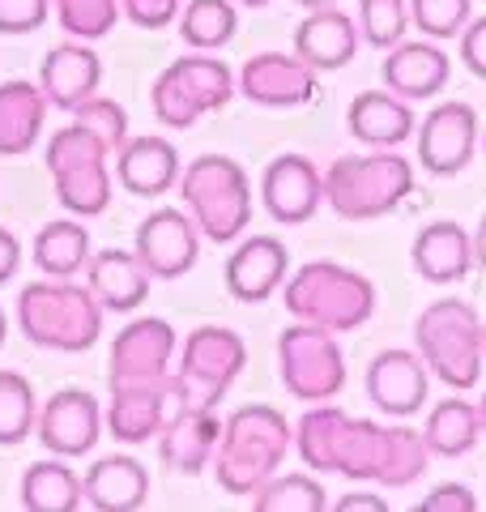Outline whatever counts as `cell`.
I'll list each match as a JSON object with an SVG mask.
<instances>
[{
    "label": "cell",
    "mask_w": 486,
    "mask_h": 512,
    "mask_svg": "<svg viewBox=\"0 0 486 512\" xmlns=\"http://www.w3.org/2000/svg\"><path fill=\"white\" fill-rule=\"evenodd\" d=\"M414 192V163L405 154H346L324 171V205L346 222H376Z\"/></svg>",
    "instance_id": "8992f818"
},
{
    "label": "cell",
    "mask_w": 486,
    "mask_h": 512,
    "mask_svg": "<svg viewBox=\"0 0 486 512\" xmlns=\"http://www.w3.org/2000/svg\"><path fill=\"white\" fill-rule=\"evenodd\" d=\"M414 350L423 355L427 372L452 393H469L482 384L486 342H482V316L465 299H435L414 320Z\"/></svg>",
    "instance_id": "277c9868"
},
{
    "label": "cell",
    "mask_w": 486,
    "mask_h": 512,
    "mask_svg": "<svg viewBox=\"0 0 486 512\" xmlns=\"http://www.w3.org/2000/svg\"><path fill=\"white\" fill-rule=\"evenodd\" d=\"M81 491L94 512H137L150 500V470L133 457H103L81 474Z\"/></svg>",
    "instance_id": "f1b7e54d"
},
{
    "label": "cell",
    "mask_w": 486,
    "mask_h": 512,
    "mask_svg": "<svg viewBox=\"0 0 486 512\" xmlns=\"http://www.w3.org/2000/svg\"><path fill=\"white\" fill-rule=\"evenodd\" d=\"M278 376L286 393L307 406L333 402L346 389V355L337 346V333L307 325V320L286 325L278 338Z\"/></svg>",
    "instance_id": "8fae6325"
},
{
    "label": "cell",
    "mask_w": 486,
    "mask_h": 512,
    "mask_svg": "<svg viewBox=\"0 0 486 512\" xmlns=\"http://www.w3.org/2000/svg\"><path fill=\"white\" fill-rule=\"evenodd\" d=\"M175 359V329L158 316H141L124 325L111 342L107 359V384H145V380H167Z\"/></svg>",
    "instance_id": "9a60e30c"
},
{
    "label": "cell",
    "mask_w": 486,
    "mask_h": 512,
    "mask_svg": "<svg viewBox=\"0 0 486 512\" xmlns=\"http://www.w3.org/2000/svg\"><path fill=\"white\" fill-rule=\"evenodd\" d=\"M380 77H384V90H393L410 103H427L448 86L452 60L440 47V39H427V35L423 39H401L397 47L384 52Z\"/></svg>",
    "instance_id": "ffe728a7"
},
{
    "label": "cell",
    "mask_w": 486,
    "mask_h": 512,
    "mask_svg": "<svg viewBox=\"0 0 486 512\" xmlns=\"http://www.w3.org/2000/svg\"><path fill=\"white\" fill-rule=\"evenodd\" d=\"M359 22L342 13L337 5L329 9H312L307 18L295 26V56L307 60L316 73H337L359 56Z\"/></svg>",
    "instance_id": "d4e9b609"
},
{
    "label": "cell",
    "mask_w": 486,
    "mask_h": 512,
    "mask_svg": "<svg viewBox=\"0 0 486 512\" xmlns=\"http://www.w3.org/2000/svg\"><path fill=\"white\" fill-rule=\"evenodd\" d=\"M73 120L86 124L90 133H99L111 150H120L124 141H128V116H124V107L116 99H103V94H94V99L81 103L73 111Z\"/></svg>",
    "instance_id": "ab89813d"
},
{
    "label": "cell",
    "mask_w": 486,
    "mask_h": 512,
    "mask_svg": "<svg viewBox=\"0 0 486 512\" xmlns=\"http://www.w3.org/2000/svg\"><path fill=\"white\" fill-rule=\"evenodd\" d=\"M290 278V252L278 235H252L226 256V291L239 303H265Z\"/></svg>",
    "instance_id": "44dd1931"
},
{
    "label": "cell",
    "mask_w": 486,
    "mask_h": 512,
    "mask_svg": "<svg viewBox=\"0 0 486 512\" xmlns=\"http://www.w3.org/2000/svg\"><path fill=\"white\" fill-rule=\"evenodd\" d=\"M418 163L427 175H457L469 167V158L482 146V124L478 111L469 103H440L435 111H427L423 124H418Z\"/></svg>",
    "instance_id": "7c38bea8"
},
{
    "label": "cell",
    "mask_w": 486,
    "mask_h": 512,
    "mask_svg": "<svg viewBox=\"0 0 486 512\" xmlns=\"http://www.w3.org/2000/svg\"><path fill=\"white\" fill-rule=\"evenodd\" d=\"M295 448L307 470L342 474L350 483H376L388 491L414 487L431 466V448L423 431L354 419V414L329 402H316L299 419Z\"/></svg>",
    "instance_id": "6da1fadb"
},
{
    "label": "cell",
    "mask_w": 486,
    "mask_h": 512,
    "mask_svg": "<svg viewBox=\"0 0 486 512\" xmlns=\"http://www.w3.org/2000/svg\"><path fill=\"white\" fill-rule=\"evenodd\" d=\"M107 431L120 444H145L167 427L171 414H180L175 380H145V384H107Z\"/></svg>",
    "instance_id": "5bb4252c"
},
{
    "label": "cell",
    "mask_w": 486,
    "mask_h": 512,
    "mask_svg": "<svg viewBox=\"0 0 486 512\" xmlns=\"http://www.w3.org/2000/svg\"><path fill=\"white\" fill-rule=\"evenodd\" d=\"M235 5H243V9H265L269 0H235Z\"/></svg>",
    "instance_id": "681fc988"
},
{
    "label": "cell",
    "mask_w": 486,
    "mask_h": 512,
    "mask_svg": "<svg viewBox=\"0 0 486 512\" xmlns=\"http://www.w3.org/2000/svg\"><path fill=\"white\" fill-rule=\"evenodd\" d=\"M359 35L367 47H376V52H388V47H397L405 39V30H410V0H359Z\"/></svg>",
    "instance_id": "8d00e7d4"
},
{
    "label": "cell",
    "mask_w": 486,
    "mask_h": 512,
    "mask_svg": "<svg viewBox=\"0 0 486 512\" xmlns=\"http://www.w3.org/2000/svg\"><path fill=\"white\" fill-rule=\"evenodd\" d=\"M367 397L388 419H414L431 397V372L418 350H380L367 367Z\"/></svg>",
    "instance_id": "e0dca14e"
},
{
    "label": "cell",
    "mask_w": 486,
    "mask_h": 512,
    "mask_svg": "<svg viewBox=\"0 0 486 512\" xmlns=\"http://www.w3.org/2000/svg\"><path fill=\"white\" fill-rule=\"evenodd\" d=\"M18 269H22V239L9 227H0V286L18 278Z\"/></svg>",
    "instance_id": "f6af8a7d"
},
{
    "label": "cell",
    "mask_w": 486,
    "mask_h": 512,
    "mask_svg": "<svg viewBox=\"0 0 486 512\" xmlns=\"http://www.w3.org/2000/svg\"><path fill=\"white\" fill-rule=\"evenodd\" d=\"M158 453L167 461V470L175 474H201L214 466L218 440H222V419L214 410L184 406L180 414H171L167 427L158 431Z\"/></svg>",
    "instance_id": "484cf974"
},
{
    "label": "cell",
    "mask_w": 486,
    "mask_h": 512,
    "mask_svg": "<svg viewBox=\"0 0 486 512\" xmlns=\"http://www.w3.org/2000/svg\"><path fill=\"white\" fill-rule=\"evenodd\" d=\"M239 94L256 107H303L316 99V69L307 60H299L295 52H261L252 60H243V69L235 73Z\"/></svg>",
    "instance_id": "2e32d148"
},
{
    "label": "cell",
    "mask_w": 486,
    "mask_h": 512,
    "mask_svg": "<svg viewBox=\"0 0 486 512\" xmlns=\"http://www.w3.org/2000/svg\"><path fill=\"white\" fill-rule=\"evenodd\" d=\"M474 508H478V495L461 483H440L418 504V512H474Z\"/></svg>",
    "instance_id": "ee69618b"
},
{
    "label": "cell",
    "mask_w": 486,
    "mask_h": 512,
    "mask_svg": "<svg viewBox=\"0 0 486 512\" xmlns=\"http://www.w3.org/2000/svg\"><path fill=\"white\" fill-rule=\"evenodd\" d=\"M99 82H103V60L86 39L52 47L39 64V90L60 111H77L86 99H94Z\"/></svg>",
    "instance_id": "7402d4cb"
},
{
    "label": "cell",
    "mask_w": 486,
    "mask_h": 512,
    "mask_svg": "<svg viewBox=\"0 0 486 512\" xmlns=\"http://www.w3.org/2000/svg\"><path fill=\"white\" fill-rule=\"evenodd\" d=\"M478 410H482V431H486V393H482V402H478Z\"/></svg>",
    "instance_id": "816d5d0a"
},
{
    "label": "cell",
    "mask_w": 486,
    "mask_h": 512,
    "mask_svg": "<svg viewBox=\"0 0 486 512\" xmlns=\"http://www.w3.org/2000/svg\"><path fill=\"white\" fill-rule=\"evenodd\" d=\"M474 261L486 269V214L478 218V231H474Z\"/></svg>",
    "instance_id": "7dc6e473"
},
{
    "label": "cell",
    "mask_w": 486,
    "mask_h": 512,
    "mask_svg": "<svg viewBox=\"0 0 486 512\" xmlns=\"http://www.w3.org/2000/svg\"><path fill=\"white\" fill-rule=\"evenodd\" d=\"M410 261H414V274L431 282V286H457L469 278L474 269V235H469L461 222H427L423 231L414 235V248H410Z\"/></svg>",
    "instance_id": "cb8c5ba5"
},
{
    "label": "cell",
    "mask_w": 486,
    "mask_h": 512,
    "mask_svg": "<svg viewBox=\"0 0 486 512\" xmlns=\"http://www.w3.org/2000/svg\"><path fill=\"white\" fill-rule=\"evenodd\" d=\"M346 128L367 150H397L418 133V116L410 99H401L393 90H363L346 107Z\"/></svg>",
    "instance_id": "603a6c76"
},
{
    "label": "cell",
    "mask_w": 486,
    "mask_h": 512,
    "mask_svg": "<svg viewBox=\"0 0 486 512\" xmlns=\"http://www.w3.org/2000/svg\"><path fill=\"white\" fill-rule=\"evenodd\" d=\"M120 9L141 30H162L167 22L180 18V0H120Z\"/></svg>",
    "instance_id": "b9f144b4"
},
{
    "label": "cell",
    "mask_w": 486,
    "mask_h": 512,
    "mask_svg": "<svg viewBox=\"0 0 486 512\" xmlns=\"http://www.w3.org/2000/svg\"><path fill=\"white\" fill-rule=\"evenodd\" d=\"M116 154H120V163H116L120 184L133 192V197H162V192L175 188L184 175L180 150H175L167 137H150V133L128 137Z\"/></svg>",
    "instance_id": "4316f807"
},
{
    "label": "cell",
    "mask_w": 486,
    "mask_h": 512,
    "mask_svg": "<svg viewBox=\"0 0 486 512\" xmlns=\"http://www.w3.org/2000/svg\"><path fill=\"white\" fill-rule=\"evenodd\" d=\"M133 252L141 256V265L150 269L154 278L175 282L197 265L201 231H197V222H192V214H184V210H154L137 227V248Z\"/></svg>",
    "instance_id": "d6986e66"
},
{
    "label": "cell",
    "mask_w": 486,
    "mask_h": 512,
    "mask_svg": "<svg viewBox=\"0 0 486 512\" xmlns=\"http://www.w3.org/2000/svg\"><path fill=\"white\" fill-rule=\"evenodd\" d=\"M239 35L235 0H192L180 13V39L192 52H222Z\"/></svg>",
    "instance_id": "836d02e7"
},
{
    "label": "cell",
    "mask_w": 486,
    "mask_h": 512,
    "mask_svg": "<svg viewBox=\"0 0 486 512\" xmlns=\"http://www.w3.org/2000/svg\"><path fill=\"white\" fill-rule=\"evenodd\" d=\"M107 154H116L99 133H90L86 124H69L47 141V171L56 184V201L64 214L73 218H99L111 205V171Z\"/></svg>",
    "instance_id": "ba28073f"
},
{
    "label": "cell",
    "mask_w": 486,
    "mask_h": 512,
    "mask_svg": "<svg viewBox=\"0 0 486 512\" xmlns=\"http://www.w3.org/2000/svg\"><path fill=\"white\" fill-rule=\"evenodd\" d=\"M47 94L39 90V82H5L0 86V158H18L30 154V146L43 133L47 120Z\"/></svg>",
    "instance_id": "f546056e"
},
{
    "label": "cell",
    "mask_w": 486,
    "mask_h": 512,
    "mask_svg": "<svg viewBox=\"0 0 486 512\" xmlns=\"http://www.w3.org/2000/svg\"><path fill=\"white\" fill-rule=\"evenodd\" d=\"M261 201L273 222H286V227L312 222L324 205V175L312 158L278 154L261 175Z\"/></svg>",
    "instance_id": "ac0fdd59"
},
{
    "label": "cell",
    "mask_w": 486,
    "mask_h": 512,
    "mask_svg": "<svg viewBox=\"0 0 486 512\" xmlns=\"http://www.w3.org/2000/svg\"><path fill=\"white\" fill-rule=\"evenodd\" d=\"M39 427L35 389L22 372H0V448L22 444Z\"/></svg>",
    "instance_id": "d590c367"
},
{
    "label": "cell",
    "mask_w": 486,
    "mask_h": 512,
    "mask_svg": "<svg viewBox=\"0 0 486 512\" xmlns=\"http://www.w3.org/2000/svg\"><path fill=\"white\" fill-rule=\"evenodd\" d=\"M52 13V0H0V35H35Z\"/></svg>",
    "instance_id": "60d3db41"
},
{
    "label": "cell",
    "mask_w": 486,
    "mask_h": 512,
    "mask_svg": "<svg viewBox=\"0 0 486 512\" xmlns=\"http://www.w3.org/2000/svg\"><path fill=\"white\" fill-rule=\"evenodd\" d=\"M295 444V427L286 423L282 410L273 406H239L231 419L222 423V440L214 453V478L226 495H256Z\"/></svg>",
    "instance_id": "3957f363"
},
{
    "label": "cell",
    "mask_w": 486,
    "mask_h": 512,
    "mask_svg": "<svg viewBox=\"0 0 486 512\" xmlns=\"http://www.w3.org/2000/svg\"><path fill=\"white\" fill-rule=\"evenodd\" d=\"M90 269V291L99 295V303L107 312H137L145 299H150V282L154 274L141 265L137 252H124V248H103L94 261L86 265Z\"/></svg>",
    "instance_id": "83f0119b"
},
{
    "label": "cell",
    "mask_w": 486,
    "mask_h": 512,
    "mask_svg": "<svg viewBox=\"0 0 486 512\" xmlns=\"http://www.w3.org/2000/svg\"><path fill=\"white\" fill-rule=\"evenodd\" d=\"M107 308L73 278H43L18 291V329L30 346L56 355H86L103 333Z\"/></svg>",
    "instance_id": "7a4b0ae2"
},
{
    "label": "cell",
    "mask_w": 486,
    "mask_h": 512,
    "mask_svg": "<svg viewBox=\"0 0 486 512\" xmlns=\"http://www.w3.org/2000/svg\"><path fill=\"white\" fill-rule=\"evenodd\" d=\"M482 342H486V320H482Z\"/></svg>",
    "instance_id": "db71d44e"
},
{
    "label": "cell",
    "mask_w": 486,
    "mask_h": 512,
    "mask_svg": "<svg viewBox=\"0 0 486 512\" xmlns=\"http://www.w3.org/2000/svg\"><path fill=\"white\" fill-rule=\"evenodd\" d=\"M243 367H248V346H243L235 329H222V325L192 329L184 342V355L171 372L180 406L218 410V402L231 393V384L243 376Z\"/></svg>",
    "instance_id": "30bf717a"
},
{
    "label": "cell",
    "mask_w": 486,
    "mask_h": 512,
    "mask_svg": "<svg viewBox=\"0 0 486 512\" xmlns=\"http://www.w3.org/2000/svg\"><path fill=\"white\" fill-rule=\"evenodd\" d=\"M457 52H461V64H465V69L474 73L478 82H486V18H474V22L461 30Z\"/></svg>",
    "instance_id": "7bdbcfd3"
},
{
    "label": "cell",
    "mask_w": 486,
    "mask_h": 512,
    "mask_svg": "<svg viewBox=\"0 0 486 512\" xmlns=\"http://www.w3.org/2000/svg\"><path fill=\"white\" fill-rule=\"evenodd\" d=\"M235 90L239 82H235L231 64L209 52H192V56L171 60L158 73V82L150 90V107L167 128H192L201 116L222 111L235 99Z\"/></svg>",
    "instance_id": "9c48e42d"
},
{
    "label": "cell",
    "mask_w": 486,
    "mask_h": 512,
    "mask_svg": "<svg viewBox=\"0 0 486 512\" xmlns=\"http://www.w3.org/2000/svg\"><path fill=\"white\" fill-rule=\"evenodd\" d=\"M5 338H9V325H5V312H0V346H5Z\"/></svg>",
    "instance_id": "f907efd6"
},
{
    "label": "cell",
    "mask_w": 486,
    "mask_h": 512,
    "mask_svg": "<svg viewBox=\"0 0 486 512\" xmlns=\"http://www.w3.org/2000/svg\"><path fill=\"white\" fill-rule=\"evenodd\" d=\"M482 158H486V128H482Z\"/></svg>",
    "instance_id": "f5cc1de1"
},
{
    "label": "cell",
    "mask_w": 486,
    "mask_h": 512,
    "mask_svg": "<svg viewBox=\"0 0 486 512\" xmlns=\"http://www.w3.org/2000/svg\"><path fill=\"white\" fill-rule=\"evenodd\" d=\"M180 197L209 244H235L252 222L248 171L226 154H201L197 163H188L180 175Z\"/></svg>",
    "instance_id": "52a82bcc"
},
{
    "label": "cell",
    "mask_w": 486,
    "mask_h": 512,
    "mask_svg": "<svg viewBox=\"0 0 486 512\" xmlns=\"http://www.w3.org/2000/svg\"><path fill=\"white\" fill-rule=\"evenodd\" d=\"M30 261H35L47 278H77L81 269L90 265V231L81 227V218H73V214L60 222H47L35 235Z\"/></svg>",
    "instance_id": "1f68e13d"
},
{
    "label": "cell",
    "mask_w": 486,
    "mask_h": 512,
    "mask_svg": "<svg viewBox=\"0 0 486 512\" xmlns=\"http://www.w3.org/2000/svg\"><path fill=\"white\" fill-rule=\"evenodd\" d=\"M56 22L64 26V35L73 39H103L111 35V26L120 22V0H52Z\"/></svg>",
    "instance_id": "74e56055"
},
{
    "label": "cell",
    "mask_w": 486,
    "mask_h": 512,
    "mask_svg": "<svg viewBox=\"0 0 486 512\" xmlns=\"http://www.w3.org/2000/svg\"><path fill=\"white\" fill-rule=\"evenodd\" d=\"M388 500H380V495H371V491H354L346 495V500H337V512H384Z\"/></svg>",
    "instance_id": "bcb514c9"
},
{
    "label": "cell",
    "mask_w": 486,
    "mask_h": 512,
    "mask_svg": "<svg viewBox=\"0 0 486 512\" xmlns=\"http://www.w3.org/2000/svg\"><path fill=\"white\" fill-rule=\"evenodd\" d=\"M286 312L329 333H354L376 316V286L337 261H307L282 282Z\"/></svg>",
    "instance_id": "5b68a950"
},
{
    "label": "cell",
    "mask_w": 486,
    "mask_h": 512,
    "mask_svg": "<svg viewBox=\"0 0 486 512\" xmlns=\"http://www.w3.org/2000/svg\"><path fill=\"white\" fill-rule=\"evenodd\" d=\"M256 512H324L329 491L312 474H273L269 483L252 495Z\"/></svg>",
    "instance_id": "e575fe53"
},
{
    "label": "cell",
    "mask_w": 486,
    "mask_h": 512,
    "mask_svg": "<svg viewBox=\"0 0 486 512\" xmlns=\"http://www.w3.org/2000/svg\"><path fill=\"white\" fill-rule=\"evenodd\" d=\"M410 22L427 39H461V30L474 22V0H410Z\"/></svg>",
    "instance_id": "f35d334b"
},
{
    "label": "cell",
    "mask_w": 486,
    "mask_h": 512,
    "mask_svg": "<svg viewBox=\"0 0 486 512\" xmlns=\"http://www.w3.org/2000/svg\"><path fill=\"white\" fill-rule=\"evenodd\" d=\"M303 9H329V5H337V0H299Z\"/></svg>",
    "instance_id": "c3c4849f"
},
{
    "label": "cell",
    "mask_w": 486,
    "mask_h": 512,
    "mask_svg": "<svg viewBox=\"0 0 486 512\" xmlns=\"http://www.w3.org/2000/svg\"><path fill=\"white\" fill-rule=\"evenodd\" d=\"M86 504L81 478L69 470V461H35L22 474V508L30 512H77Z\"/></svg>",
    "instance_id": "d6a6232c"
},
{
    "label": "cell",
    "mask_w": 486,
    "mask_h": 512,
    "mask_svg": "<svg viewBox=\"0 0 486 512\" xmlns=\"http://www.w3.org/2000/svg\"><path fill=\"white\" fill-rule=\"evenodd\" d=\"M482 436H486L482 410H478V402H469L461 393H452L427 410L423 440L431 448V457H465V453H474Z\"/></svg>",
    "instance_id": "4dcf8cb0"
},
{
    "label": "cell",
    "mask_w": 486,
    "mask_h": 512,
    "mask_svg": "<svg viewBox=\"0 0 486 512\" xmlns=\"http://www.w3.org/2000/svg\"><path fill=\"white\" fill-rule=\"evenodd\" d=\"M107 427V414L99 410V397L86 389H60L47 397V406L39 410L35 436L52 457H90Z\"/></svg>",
    "instance_id": "4fadbf2b"
}]
</instances>
